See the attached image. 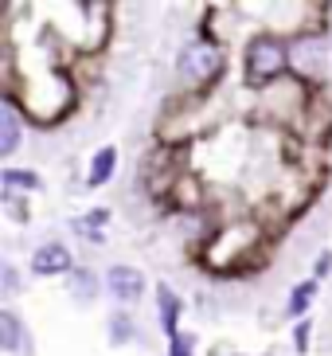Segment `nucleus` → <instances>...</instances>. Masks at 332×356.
<instances>
[{
	"label": "nucleus",
	"instance_id": "1",
	"mask_svg": "<svg viewBox=\"0 0 332 356\" xmlns=\"http://www.w3.org/2000/svg\"><path fill=\"white\" fill-rule=\"evenodd\" d=\"M290 63V51H285V43L274 40V35H258V40L247 47V79L254 86H266L274 83L281 71Z\"/></svg>",
	"mask_w": 332,
	"mask_h": 356
},
{
	"label": "nucleus",
	"instance_id": "2",
	"mask_svg": "<svg viewBox=\"0 0 332 356\" xmlns=\"http://www.w3.org/2000/svg\"><path fill=\"white\" fill-rule=\"evenodd\" d=\"M219 71H223V47L219 43L196 40L180 51V74L192 79V83H211Z\"/></svg>",
	"mask_w": 332,
	"mask_h": 356
},
{
	"label": "nucleus",
	"instance_id": "3",
	"mask_svg": "<svg viewBox=\"0 0 332 356\" xmlns=\"http://www.w3.org/2000/svg\"><path fill=\"white\" fill-rule=\"evenodd\" d=\"M110 293H114L117 302H137L141 293H145V278L137 266H110Z\"/></svg>",
	"mask_w": 332,
	"mask_h": 356
},
{
	"label": "nucleus",
	"instance_id": "4",
	"mask_svg": "<svg viewBox=\"0 0 332 356\" xmlns=\"http://www.w3.org/2000/svg\"><path fill=\"white\" fill-rule=\"evenodd\" d=\"M31 270L40 274V278L67 274V270H71V251H67L63 243H47V247H40V251L31 254Z\"/></svg>",
	"mask_w": 332,
	"mask_h": 356
},
{
	"label": "nucleus",
	"instance_id": "5",
	"mask_svg": "<svg viewBox=\"0 0 332 356\" xmlns=\"http://www.w3.org/2000/svg\"><path fill=\"white\" fill-rule=\"evenodd\" d=\"M20 149V122H16V110L4 106L0 110V157H12Z\"/></svg>",
	"mask_w": 332,
	"mask_h": 356
},
{
	"label": "nucleus",
	"instance_id": "6",
	"mask_svg": "<svg viewBox=\"0 0 332 356\" xmlns=\"http://www.w3.org/2000/svg\"><path fill=\"white\" fill-rule=\"evenodd\" d=\"M114 165H117V149L114 145H106V149H98L94 153V161H90V177H86V184H106L110 180V172H114Z\"/></svg>",
	"mask_w": 332,
	"mask_h": 356
},
{
	"label": "nucleus",
	"instance_id": "7",
	"mask_svg": "<svg viewBox=\"0 0 332 356\" xmlns=\"http://www.w3.org/2000/svg\"><path fill=\"white\" fill-rule=\"evenodd\" d=\"M160 325H165V333L168 337H180L176 333V314H180V302H176V293L168 290V286H160Z\"/></svg>",
	"mask_w": 332,
	"mask_h": 356
},
{
	"label": "nucleus",
	"instance_id": "8",
	"mask_svg": "<svg viewBox=\"0 0 332 356\" xmlns=\"http://www.w3.org/2000/svg\"><path fill=\"white\" fill-rule=\"evenodd\" d=\"M0 345H4V353H16V348L24 345V333H20V321H16V314H0Z\"/></svg>",
	"mask_w": 332,
	"mask_h": 356
},
{
	"label": "nucleus",
	"instance_id": "9",
	"mask_svg": "<svg viewBox=\"0 0 332 356\" xmlns=\"http://www.w3.org/2000/svg\"><path fill=\"white\" fill-rule=\"evenodd\" d=\"M4 188H40V177L31 168H8L4 172Z\"/></svg>",
	"mask_w": 332,
	"mask_h": 356
},
{
	"label": "nucleus",
	"instance_id": "10",
	"mask_svg": "<svg viewBox=\"0 0 332 356\" xmlns=\"http://www.w3.org/2000/svg\"><path fill=\"white\" fill-rule=\"evenodd\" d=\"M98 223H106V211H94V216H86V220H74V231H83V239H90V243H102Z\"/></svg>",
	"mask_w": 332,
	"mask_h": 356
},
{
	"label": "nucleus",
	"instance_id": "11",
	"mask_svg": "<svg viewBox=\"0 0 332 356\" xmlns=\"http://www.w3.org/2000/svg\"><path fill=\"white\" fill-rule=\"evenodd\" d=\"M309 298H317V282H301L297 290H293V298H290V314H305Z\"/></svg>",
	"mask_w": 332,
	"mask_h": 356
},
{
	"label": "nucleus",
	"instance_id": "12",
	"mask_svg": "<svg viewBox=\"0 0 332 356\" xmlns=\"http://www.w3.org/2000/svg\"><path fill=\"white\" fill-rule=\"evenodd\" d=\"M110 329H114V333H110V341H114V345H122V341H133V321H129V317H110Z\"/></svg>",
	"mask_w": 332,
	"mask_h": 356
},
{
	"label": "nucleus",
	"instance_id": "13",
	"mask_svg": "<svg viewBox=\"0 0 332 356\" xmlns=\"http://www.w3.org/2000/svg\"><path fill=\"white\" fill-rule=\"evenodd\" d=\"M74 290H78V298H94L98 282H94L90 274H74Z\"/></svg>",
	"mask_w": 332,
	"mask_h": 356
},
{
	"label": "nucleus",
	"instance_id": "14",
	"mask_svg": "<svg viewBox=\"0 0 332 356\" xmlns=\"http://www.w3.org/2000/svg\"><path fill=\"white\" fill-rule=\"evenodd\" d=\"M172 356H192V341H184V337H172Z\"/></svg>",
	"mask_w": 332,
	"mask_h": 356
},
{
	"label": "nucleus",
	"instance_id": "15",
	"mask_svg": "<svg viewBox=\"0 0 332 356\" xmlns=\"http://www.w3.org/2000/svg\"><path fill=\"white\" fill-rule=\"evenodd\" d=\"M4 290H16V270H12V266H4Z\"/></svg>",
	"mask_w": 332,
	"mask_h": 356
},
{
	"label": "nucleus",
	"instance_id": "16",
	"mask_svg": "<svg viewBox=\"0 0 332 356\" xmlns=\"http://www.w3.org/2000/svg\"><path fill=\"white\" fill-rule=\"evenodd\" d=\"M332 270V254H321V262H317V274H329Z\"/></svg>",
	"mask_w": 332,
	"mask_h": 356
}]
</instances>
